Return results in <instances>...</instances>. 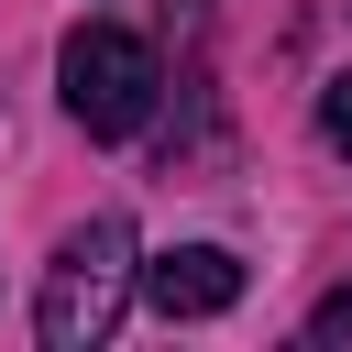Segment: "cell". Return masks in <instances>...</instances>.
<instances>
[{
  "label": "cell",
  "instance_id": "obj_5",
  "mask_svg": "<svg viewBox=\"0 0 352 352\" xmlns=\"http://www.w3.org/2000/svg\"><path fill=\"white\" fill-rule=\"evenodd\" d=\"M319 132H330V143H341V154H352V66H341V77H330V88H319Z\"/></svg>",
  "mask_w": 352,
  "mask_h": 352
},
{
  "label": "cell",
  "instance_id": "obj_2",
  "mask_svg": "<svg viewBox=\"0 0 352 352\" xmlns=\"http://www.w3.org/2000/svg\"><path fill=\"white\" fill-rule=\"evenodd\" d=\"M132 286H143V275H132V231H121V220L66 231V253H55V275H44V308H33L44 352H99V341L121 330V297H132Z\"/></svg>",
  "mask_w": 352,
  "mask_h": 352
},
{
  "label": "cell",
  "instance_id": "obj_4",
  "mask_svg": "<svg viewBox=\"0 0 352 352\" xmlns=\"http://www.w3.org/2000/svg\"><path fill=\"white\" fill-rule=\"evenodd\" d=\"M308 341H319V352H352V286H330V297L308 308Z\"/></svg>",
  "mask_w": 352,
  "mask_h": 352
},
{
  "label": "cell",
  "instance_id": "obj_3",
  "mask_svg": "<svg viewBox=\"0 0 352 352\" xmlns=\"http://www.w3.org/2000/svg\"><path fill=\"white\" fill-rule=\"evenodd\" d=\"M143 297H154L165 319H220V308L242 297V264H231L220 242H176V253L143 264Z\"/></svg>",
  "mask_w": 352,
  "mask_h": 352
},
{
  "label": "cell",
  "instance_id": "obj_1",
  "mask_svg": "<svg viewBox=\"0 0 352 352\" xmlns=\"http://www.w3.org/2000/svg\"><path fill=\"white\" fill-rule=\"evenodd\" d=\"M55 88H66V121H77V132L132 143V132L154 121V99H165V66H154V44L121 33V22H77V33L55 44Z\"/></svg>",
  "mask_w": 352,
  "mask_h": 352
}]
</instances>
